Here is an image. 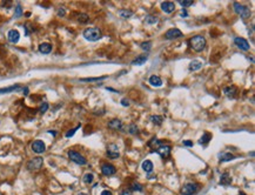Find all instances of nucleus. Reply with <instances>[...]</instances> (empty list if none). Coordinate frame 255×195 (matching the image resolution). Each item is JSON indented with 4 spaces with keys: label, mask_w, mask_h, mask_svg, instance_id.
I'll list each match as a JSON object with an SVG mask.
<instances>
[{
    "label": "nucleus",
    "mask_w": 255,
    "mask_h": 195,
    "mask_svg": "<svg viewBox=\"0 0 255 195\" xmlns=\"http://www.w3.org/2000/svg\"><path fill=\"white\" fill-rule=\"evenodd\" d=\"M189 42H191L192 48L194 49L195 52H202V51L205 49V47H206V39L202 36H193L192 39L189 40Z\"/></svg>",
    "instance_id": "obj_1"
},
{
    "label": "nucleus",
    "mask_w": 255,
    "mask_h": 195,
    "mask_svg": "<svg viewBox=\"0 0 255 195\" xmlns=\"http://www.w3.org/2000/svg\"><path fill=\"white\" fill-rule=\"evenodd\" d=\"M84 38L88 41H98L100 38H101V31L99 28H86L84 31Z\"/></svg>",
    "instance_id": "obj_2"
},
{
    "label": "nucleus",
    "mask_w": 255,
    "mask_h": 195,
    "mask_svg": "<svg viewBox=\"0 0 255 195\" xmlns=\"http://www.w3.org/2000/svg\"><path fill=\"white\" fill-rule=\"evenodd\" d=\"M234 9H235V12H236L237 14H240V17L243 19H248L252 14L249 7H247L245 5L239 4V3H234Z\"/></svg>",
    "instance_id": "obj_3"
},
{
    "label": "nucleus",
    "mask_w": 255,
    "mask_h": 195,
    "mask_svg": "<svg viewBox=\"0 0 255 195\" xmlns=\"http://www.w3.org/2000/svg\"><path fill=\"white\" fill-rule=\"evenodd\" d=\"M68 158L76 164H80V166H85L87 164V160L85 156H82L80 153H78L75 151H68Z\"/></svg>",
    "instance_id": "obj_4"
},
{
    "label": "nucleus",
    "mask_w": 255,
    "mask_h": 195,
    "mask_svg": "<svg viewBox=\"0 0 255 195\" xmlns=\"http://www.w3.org/2000/svg\"><path fill=\"white\" fill-rule=\"evenodd\" d=\"M199 189V186L197 183H193V182H188L186 185L182 186L181 188V194L182 195H194Z\"/></svg>",
    "instance_id": "obj_5"
},
{
    "label": "nucleus",
    "mask_w": 255,
    "mask_h": 195,
    "mask_svg": "<svg viewBox=\"0 0 255 195\" xmlns=\"http://www.w3.org/2000/svg\"><path fill=\"white\" fill-rule=\"evenodd\" d=\"M42 164H44V159L40 158V156H36V158H33L32 160L28 161L27 168L30 170H39L42 167Z\"/></svg>",
    "instance_id": "obj_6"
},
{
    "label": "nucleus",
    "mask_w": 255,
    "mask_h": 195,
    "mask_svg": "<svg viewBox=\"0 0 255 195\" xmlns=\"http://www.w3.org/2000/svg\"><path fill=\"white\" fill-rule=\"evenodd\" d=\"M32 149H33V152L36 153V154L44 153V152L46 151L45 142L42 141V140H36V141H33V143H32Z\"/></svg>",
    "instance_id": "obj_7"
},
{
    "label": "nucleus",
    "mask_w": 255,
    "mask_h": 195,
    "mask_svg": "<svg viewBox=\"0 0 255 195\" xmlns=\"http://www.w3.org/2000/svg\"><path fill=\"white\" fill-rule=\"evenodd\" d=\"M234 44L236 45L240 49H242V51H249V49H251V45H249V42H248L246 39L240 38V36H236V38L234 39Z\"/></svg>",
    "instance_id": "obj_8"
},
{
    "label": "nucleus",
    "mask_w": 255,
    "mask_h": 195,
    "mask_svg": "<svg viewBox=\"0 0 255 195\" xmlns=\"http://www.w3.org/2000/svg\"><path fill=\"white\" fill-rule=\"evenodd\" d=\"M101 172L105 176H112L116 173V168L111 164H105L101 166Z\"/></svg>",
    "instance_id": "obj_9"
},
{
    "label": "nucleus",
    "mask_w": 255,
    "mask_h": 195,
    "mask_svg": "<svg viewBox=\"0 0 255 195\" xmlns=\"http://www.w3.org/2000/svg\"><path fill=\"white\" fill-rule=\"evenodd\" d=\"M182 36V32L178 30V28H170L168 31L165 33V38L166 39H169V40H173V39H176V38H181Z\"/></svg>",
    "instance_id": "obj_10"
},
{
    "label": "nucleus",
    "mask_w": 255,
    "mask_h": 195,
    "mask_svg": "<svg viewBox=\"0 0 255 195\" xmlns=\"http://www.w3.org/2000/svg\"><path fill=\"white\" fill-rule=\"evenodd\" d=\"M107 156L109 159H116L120 156V153H119V149H118V146L114 145V143H111L108 146L107 149Z\"/></svg>",
    "instance_id": "obj_11"
},
{
    "label": "nucleus",
    "mask_w": 255,
    "mask_h": 195,
    "mask_svg": "<svg viewBox=\"0 0 255 195\" xmlns=\"http://www.w3.org/2000/svg\"><path fill=\"white\" fill-rule=\"evenodd\" d=\"M7 39H8L9 42L17 44L20 39V33L17 30H9L8 33H7Z\"/></svg>",
    "instance_id": "obj_12"
},
{
    "label": "nucleus",
    "mask_w": 255,
    "mask_h": 195,
    "mask_svg": "<svg viewBox=\"0 0 255 195\" xmlns=\"http://www.w3.org/2000/svg\"><path fill=\"white\" fill-rule=\"evenodd\" d=\"M161 9L167 14L173 13L175 9L174 3H172V1H164V3H161Z\"/></svg>",
    "instance_id": "obj_13"
},
{
    "label": "nucleus",
    "mask_w": 255,
    "mask_h": 195,
    "mask_svg": "<svg viewBox=\"0 0 255 195\" xmlns=\"http://www.w3.org/2000/svg\"><path fill=\"white\" fill-rule=\"evenodd\" d=\"M157 153H159V155L164 158V159H167L169 156L170 153V147L167 146V145H161V146L157 148Z\"/></svg>",
    "instance_id": "obj_14"
},
{
    "label": "nucleus",
    "mask_w": 255,
    "mask_h": 195,
    "mask_svg": "<svg viewBox=\"0 0 255 195\" xmlns=\"http://www.w3.org/2000/svg\"><path fill=\"white\" fill-rule=\"evenodd\" d=\"M23 87L20 85H13V86H8L6 88H0V94L11 93V92H15V91H21Z\"/></svg>",
    "instance_id": "obj_15"
},
{
    "label": "nucleus",
    "mask_w": 255,
    "mask_h": 195,
    "mask_svg": "<svg viewBox=\"0 0 255 195\" xmlns=\"http://www.w3.org/2000/svg\"><path fill=\"white\" fill-rule=\"evenodd\" d=\"M232 183V177L229 175V173L225 172L221 176H220V185H224V186H228Z\"/></svg>",
    "instance_id": "obj_16"
},
{
    "label": "nucleus",
    "mask_w": 255,
    "mask_h": 195,
    "mask_svg": "<svg viewBox=\"0 0 255 195\" xmlns=\"http://www.w3.org/2000/svg\"><path fill=\"white\" fill-rule=\"evenodd\" d=\"M108 128L111 129H121L122 128V122L119 119H112L108 122Z\"/></svg>",
    "instance_id": "obj_17"
},
{
    "label": "nucleus",
    "mask_w": 255,
    "mask_h": 195,
    "mask_svg": "<svg viewBox=\"0 0 255 195\" xmlns=\"http://www.w3.org/2000/svg\"><path fill=\"white\" fill-rule=\"evenodd\" d=\"M39 52L42 54H48L52 52V45L48 42H42L39 45Z\"/></svg>",
    "instance_id": "obj_18"
},
{
    "label": "nucleus",
    "mask_w": 255,
    "mask_h": 195,
    "mask_svg": "<svg viewBox=\"0 0 255 195\" xmlns=\"http://www.w3.org/2000/svg\"><path fill=\"white\" fill-rule=\"evenodd\" d=\"M218 158H219L220 162H227V161H230V160H233L235 156L233 155V154H230V153L222 152V153H220L219 155H218Z\"/></svg>",
    "instance_id": "obj_19"
},
{
    "label": "nucleus",
    "mask_w": 255,
    "mask_h": 195,
    "mask_svg": "<svg viewBox=\"0 0 255 195\" xmlns=\"http://www.w3.org/2000/svg\"><path fill=\"white\" fill-rule=\"evenodd\" d=\"M148 60V54H141L139 55L138 58L132 61V65H136V66H140V65H143L145 62Z\"/></svg>",
    "instance_id": "obj_20"
},
{
    "label": "nucleus",
    "mask_w": 255,
    "mask_h": 195,
    "mask_svg": "<svg viewBox=\"0 0 255 195\" xmlns=\"http://www.w3.org/2000/svg\"><path fill=\"white\" fill-rule=\"evenodd\" d=\"M201 67H202V62L200 61V60H193V61H191L188 68H189V71L195 72V71H199Z\"/></svg>",
    "instance_id": "obj_21"
},
{
    "label": "nucleus",
    "mask_w": 255,
    "mask_h": 195,
    "mask_svg": "<svg viewBox=\"0 0 255 195\" xmlns=\"http://www.w3.org/2000/svg\"><path fill=\"white\" fill-rule=\"evenodd\" d=\"M224 92L228 98H234V97H235V94H236V92H237V88L234 86V85H233V86H228V87H226V88L224 89Z\"/></svg>",
    "instance_id": "obj_22"
},
{
    "label": "nucleus",
    "mask_w": 255,
    "mask_h": 195,
    "mask_svg": "<svg viewBox=\"0 0 255 195\" xmlns=\"http://www.w3.org/2000/svg\"><path fill=\"white\" fill-rule=\"evenodd\" d=\"M149 84L154 87H160V86H162V80L158 75H152L149 78Z\"/></svg>",
    "instance_id": "obj_23"
},
{
    "label": "nucleus",
    "mask_w": 255,
    "mask_h": 195,
    "mask_svg": "<svg viewBox=\"0 0 255 195\" xmlns=\"http://www.w3.org/2000/svg\"><path fill=\"white\" fill-rule=\"evenodd\" d=\"M141 167H142V169L146 173H151L153 170V162L151 160H145L142 164H141Z\"/></svg>",
    "instance_id": "obj_24"
},
{
    "label": "nucleus",
    "mask_w": 255,
    "mask_h": 195,
    "mask_svg": "<svg viewBox=\"0 0 255 195\" xmlns=\"http://www.w3.org/2000/svg\"><path fill=\"white\" fill-rule=\"evenodd\" d=\"M107 76H94V78H84L80 79L81 82H97V81H101V80L106 79Z\"/></svg>",
    "instance_id": "obj_25"
},
{
    "label": "nucleus",
    "mask_w": 255,
    "mask_h": 195,
    "mask_svg": "<svg viewBox=\"0 0 255 195\" xmlns=\"http://www.w3.org/2000/svg\"><path fill=\"white\" fill-rule=\"evenodd\" d=\"M210 139H212V134L205 132V133L202 134V137L199 140V143H200V145H206V143H208V142H209Z\"/></svg>",
    "instance_id": "obj_26"
},
{
    "label": "nucleus",
    "mask_w": 255,
    "mask_h": 195,
    "mask_svg": "<svg viewBox=\"0 0 255 195\" xmlns=\"http://www.w3.org/2000/svg\"><path fill=\"white\" fill-rule=\"evenodd\" d=\"M151 121H152L154 125H157V126H160V125L162 124L164 119H162L161 115H151Z\"/></svg>",
    "instance_id": "obj_27"
},
{
    "label": "nucleus",
    "mask_w": 255,
    "mask_h": 195,
    "mask_svg": "<svg viewBox=\"0 0 255 195\" xmlns=\"http://www.w3.org/2000/svg\"><path fill=\"white\" fill-rule=\"evenodd\" d=\"M119 15L120 17H122V18H130L132 15H133V12H130V11H126V9H121V11H119Z\"/></svg>",
    "instance_id": "obj_28"
},
{
    "label": "nucleus",
    "mask_w": 255,
    "mask_h": 195,
    "mask_svg": "<svg viewBox=\"0 0 255 195\" xmlns=\"http://www.w3.org/2000/svg\"><path fill=\"white\" fill-rule=\"evenodd\" d=\"M82 180H84L85 183H92L94 180V175L92 173H87L84 175V179H82Z\"/></svg>",
    "instance_id": "obj_29"
},
{
    "label": "nucleus",
    "mask_w": 255,
    "mask_h": 195,
    "mask_svg": "<svg viewBox=\"0 0 255 195\" xmlns=\"http://www.w3.org/2000/svg\"><path fill=\"white\" fill-rule=\"evenodd\" d=\"M145 21L147 22V24H149V25H154V24L158 22V18L157 17H153V15H147V17L145 18Z\"/></svg>",
    "instance_id": "obj_30"
},
{
    "label": "nucleus",
    "mask_w": 255,
    "mask_h": 195,
    "mask_svg": "<svg viewBox=\"0 0 255 195\" xmlns=\"http://www.w3.org/2000/svg\"><path fill=\"white\" fill-rule=\"evenodd\" d=\"M140 47H141L143 51H147V52H149V51H151V48H152V42H151V41H145V42H142V44L140 45Z\"/></svg>",
    "instance_id": "obj_31"
},
{
    "label": "nucleus",
    "mask_w": 255,
    "mask_h": 195,
    "mask_svg": "<svg viewBox=\"0 0 255 195\" xmlns=\"http://www.w3.org/2000/svg\"><path fill=\"white\" fill-rule=\"evenodd\" d=\"M130 191H138V192H142V186L138 183V182H133L132 186H130Z\"/></svg>",
    "instance_id": "obj_32"
},
{
    "label": "nucleus",
    "mask_w": 255,
    "mask_h": 195,
    "mask_svg": "<svg viewBox=\"0 0 255 195\" xmlns=\"http://www.w3.org/2000/svg\"><path fill=\"white\" fill-rule=\"evenodd\" d=\"M127 131H128V133H130V134H136V133H138V127H136V125L130 124V126H128Z\"/></svg>",
    "instance_id": "obj_33"
},
{
    "label": "nucleus",
    "mask_w": 255,
    "mask_h": 195,
    "mask_svg": "<svg viewBox=\"0 0 255 195\" xmlns=\"http://www.w3.org/2000/svg\"><path fill=\"white\" fill-rule=\"evenodd\" d=\"M178 3H179L182 7H188V6H192L194 1H193V0H179Z\"/></svg>",
    "instance_id": "obj_34"
},
{
    "label": "nucleus",
    "mask_w": 255,
    "mask_h": 195,
    "mask_svg": "<svg viewBox=\"0 0 255 195\" xmlns=\"http://www.w3.org/2000/svg\"><path fill=\"white\" fill-rule=\"evenodd\" d=\"M21 15H23V8H21L20 4H18L17 7H15V14H14V17H15V18H19V17H21Z\"/></svg>",
    "instance_id": "obj_35"
},
{
    "label": "nucleus",
    "mask_w": 255,
    "mask_h": 195,
    "mask_svg": "<svg viewBox=\"0 0 255 195\" xmlns=\"http://www.w3.org/2000/svg\"><path fill=\"white\" fill-rule=\"evenodd\" d=\"M80 128V125H78V126H76L75 128H73V129H71V131H68L67 133L65 134V136L66 137H72L73 136V135H74V133H75L76 131H78V129Z\"/></svg>",
    "instance_id": "obj_36"
},
{
    "label": "nucleus",
    "mask_w": 255,
    "mask_h": 195,
    "mask_svg": "<svg viewBox=\"0 0 255 195\" xmlns=\"http://www.w3.org/2000/svg\"><path fill=\"white\" fill-rule=\"evenodd\" d=\"M49 108V105H48V102H44V103H41L40 105V108H39V111H40V113L41 114H44L47 109Z\"/></svg>",
    "instance_id": "obj_37"
},
{
    "label": "nucleus",
    "mask_w": 255,
    "mask_h": 195,
    "mask_svg": "<svg viewBox=\"0 0 255 195\" xmlns=\"http://www.w3.org/2000/svg\"><path fill=\"white\" fill-rule=\"evenodd\" d=\"M78 20H79V22H81V24H86V22L88 21V15H87V14H80Z\"/></svg>",
    "instance_id": "obj_38"
},
{
    "label": "nucleus",
    "mask_w": 255,
    "mask_h": 195,
    "mask_svg": "<svg viewBox=\"0 0 255 195\" xmlns=\"http://www.w3.org/2000/svg\"><path fill=\"white\" fill-rule=\"evenodd\" d=\"M184 146H186V147H193V142L191 141V140H184Z\"/></svg>",
    "instance_id": "obj_39"
},
{
    "label": "nucleus",
    "mask_w": 255,
    "mask_h": 195,
    "mask_svg": "<svg viewBox=\"0 0 255 195\" xmlns=\"http://www.w3.org/2000/svg\"><path fill=\"white\" fill-rule=\"evenodd\" d=\"M120 195H132V191L130 189H124L120 193Z\"/></svg>",
    "instance_id": "obj_40"
},
{
    "label": "nucleus",
    "mask_w": 255,
    "mask_h": 195,
    "mask_svg": "<svg viewBox=\"0 0 255 195\" xmlns=\"http://www.w3.org/2000/svg\"><path fill=\"white\" fill-rule=\"evenodd\" d=\"M121 103H122V106H125V107L130 106V102H128L127 99H122V100H121Z\"/></svg>",
    "instance_id": "obj_41"
},
{
    "label": "nucleus",
    "mask_w": 255,
    "mask_h": 195,
    "mask_svg": "<svg viewBox=\"0 0 255 195\" xmlns=\"http://www.w3.org/2000/svg\"><path fill=\"white\" fill-rule=\"evenodd\" d=\"M58 15H59V17H64V15H65V8H59L58 9Z\"/></svg>",
    "instance_id": "obj_42"
},
{
    "label": "nucleus",
    "mask_w": 255,
    "mask_h": 195,
    "mask_svg": "<svg viewBox=\"0 0 255 195\" xmlns=\"http://www.w3.org/2000/svg\"><path fill=\"white\" fill-rule=\"evenodd\" d=\"M180 15H181V17H184V18H186V17H188L187 11H186V9H182V11H181V13H180Z\"/></svg>",
    "instance_id": "obj_43"
},
{
    "label": "nucleus",
    "mask_w": 255,
    "mask_h": 195,
    "mask_svg": "<svg viewBox=\"0 0 255 195\" xmlns=\"http://www.w3.org/2000/svg\"><path fill=\"white\" fill-rule=\"evenodd\" d=\"M101 195H113L111 191H103L101 192Z\"/></svg>",
    "instance_id": "obj_44"
},
{
    "label": "nucleus",
    "mask_w": 255,
    "mask_h": 195,
    "mask_svg": "<svg viewBox=\"0 0 255 195\" xmlns=\"http://www.w3.org/2000/svg\"><path fill=\"white\" fill-rule=\"evenodd\" d=\"M23 91H24V94H25V95H27V94H28V88H27V87H24Z\"/></svg>",
    "instance_id": "obj_45"
},
{
    "label": "nucleus",
    "mask_w": 255,
    "mask_h": 195,
    "mask_svg": "<svg viewBox=\"0 0 255 195\" xmlns=\"http://www.w3.org/2000/svg\"><path fill=\"white\" fill-rule=\"evenodd\" d=\"M48 133L52 134L53 136H55V135H57V132H55V131H48Z\"/></svg>",
    "instance_id": "obj_46"
},
{
    "label": "nucleus",
    "mask_w": 255,
    "mask_h": 195,
    "mask_svg": "<svg viewBox=\"0 0 255 195\" xmlns=\"http://www.w3.org/2000/svg\"><path fill=\"white\" fill-rule=\"evenodd\" d=\"M106 89H107V91H111V92H115V93H118V91H115V89L111 88V87H106Z\"/></svg>",
    "instance_id": "obj_47"
},
{
    "label": "nucleus",
    "mask_w": 255,
    "mask_h": 195,
    "mask_svg": "<svg viewBox=\"0 0 255 195\" xmlns=\"http://www.w3.org/2000/svg\"><path fill=\"white\" fill-rule=\"evenodd\" d=\"M239 195H247V194H245L243 192H240V193H239Z\"/></svg>",
    "instance_id": "obj_48"
},
{
    "label": "nucleus",
    "mask_w": 255,
    "mask_h": 195,
    "mask_svg": "<svg viewBox=\"0 0 255 195\" xmlns=\"http://www.w3.org/2000/svg\"><path fill=\"white\" fill-rule=\"evenodd\" d=\"M76 195H87V194H84V193H79V194H76Z\"/></svg>",
    "instance_id": "obj_49"
}]
</instances>
